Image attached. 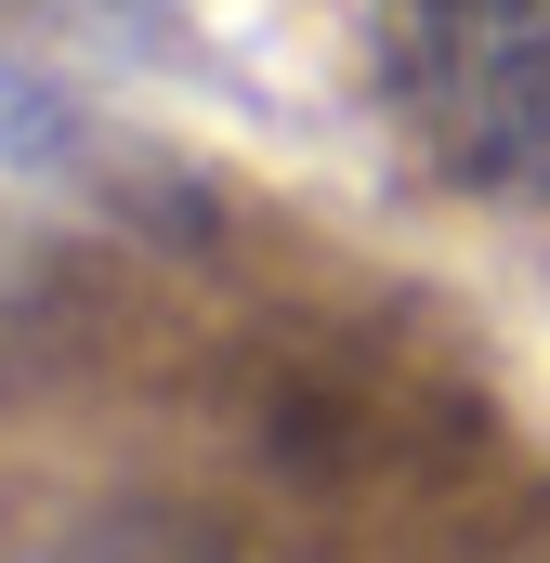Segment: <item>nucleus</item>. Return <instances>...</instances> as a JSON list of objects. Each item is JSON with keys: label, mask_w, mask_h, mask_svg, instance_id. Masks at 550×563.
I'll list each match as a JSON object with an SVG mask.
<instances>
[{"label": "nucleus", "mask_w": 550, "mask_h": 563, "mask_svg": "<svg viewBox=\"0 0 550 563\" xmlns=\"http://www.w3.org/2000/svg\"><path fill=\"white\" fill-rule=\"evenodd\" d=\"M0 157H13V170H79V157H92V119H79L40 66H13V53H0Z\"/></svg>", "instance_id": "obj_2"}, {"label": "nucleus", "mask_w": 550, "mask_h": 563, "mask_svg": "<svg viewBox=\"0 0 550 563\" xmlns=\"http://www.w3.org/2000/svg\"><path fill=\"white\" fill-rule=\"evenodd\" d=\"M381 79L459 197L550 210V0H381Z\"/></svg>", "instance_id": "obj_1"}, {"label": "nucleus", "mask_w": 550, "mask_h": 563, "mask_svg": "<svg viewBox=\"0 0 550 563\" xmlns=\"http://www.w3.org/2000/svg\"><path fill=\"white\" fill-rule=\"evenodd\" d=\"M92 13H170V0H92Z\"/></svg>", "instance_id": "obj_3"}]
</instances>
